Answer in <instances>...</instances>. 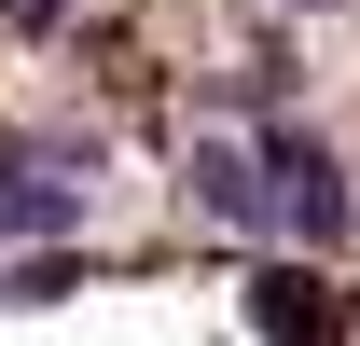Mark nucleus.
Wrapping results in <instances>:
<instances>
[{"mask_svg": "<svg viewBox=\"0 0 360 346\" xmlns=\"http://www.w3.org/2000/svg\"><path fill=\"white\" fill-rule=\"evenodd\" d=\"M180 194H194V222H222V236H264V180H250V139H194V153H180Z\"/></svg>", "mask_w": 360, "mask_h": 346, "instance_id": "3", "label": "nucleus"}, {"mask_svg": "<svg viewBox=\"0 0 360 346\" xmlns=\"http://www.w3.org/2000/svg\"><path fill=\"white\" fill-rule=\"evenodd\" d=\"M97 194V139L84 125H14L0 139V236H70Z\"/></svg>", "mask_w": 360, "mask_h": 346, "instance_id": "2", "label": "nucleus"}, {"mask_svg": "<svg viewBox=\"0 0 360 346\" xmlns=\"http://www.w3.org/2000/svg\"><path fill=\"white\" fill-rule=\"evenodd\" d=\"M291 14H333V0H291Z\"/></svg>", "mask_w": 360, "mask_h": 346, "instance_id": "5", "label": "nucleus"}, {"mask_svg": "<svg viewBox=\"0 0 360 346\" xmlns=\"http://www.w3.org/2000/svg\"><path fill=\"white\" fill-rule=\"evenodd\" d=\"M264 319H277V346H319V277H264Z\"/></svg>", "mask_w": 360, "mask_h": 346, "instance_id": "4", "label": "nucleus"}, {"mask_svg": "<svg viewBox=\"0 0 360 346\" xmlns=\"http://www.w3.org/2000/svg\"><path fill=\"white\" fill-rule=\"evenodd\" d=\"M250 180H264V236H305V250H347L360 208H347V167H333V139L319 125H250Z\"/></svg>", "mask_w": 360, "mask_h": 346, "instance_id": "1", "label": "nucleus"}]
</instances>
